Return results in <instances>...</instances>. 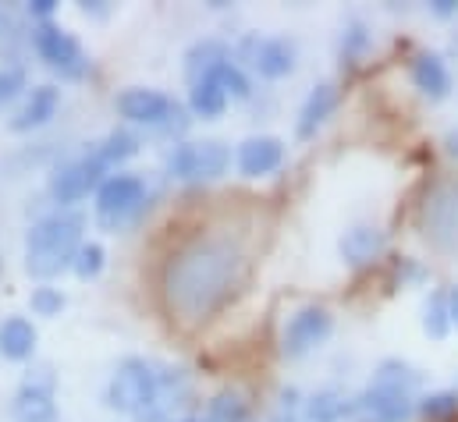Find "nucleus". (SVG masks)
I'll return each instance as SVG.
<instances>
[{"instance_id": "nucleus-1", "label": "nucleus", "mask_w": 458, "mask_h": 422, "mask_svg": "<svg viewBox=\"0 0 458 422\" xmlns=\"http://www.w3.org/2000/svg\"><path fill=\"white\" fill-rule=\"evenodd\" d=\"M242 270H245V256L231 238L225 234L196 238L164 270L167 306L189 323L214 316L242 281Z\"/></svg>"}, {"instance_id": "nucleus-2", "label": "nucleus", "mask_w": 458, "mask_h": 422, "mask_svg": "<svg viewBox=\"0 0 458 422\" xmlns=\"http://www.w3.org/2000/svg\"><path fill=\"white\" fill-rule=\"evenodd\" d=\"M82 213L57 210L39 216L25 234V270L39 281H50L68 270L75 252L82 249Z\"/></svg>"}, {"instance_id": "nucleus-3", "label": "nucleus", "mask_w": 458, "mask_h": 422, "mask_svg": "<svg viewBox=\"0 0 458 422\" xmlns=\"http://www.w3.org/2000/svg\"><path fill=\"white\" fill-rule=\"evenodd\" d=\"M416 384H420V373L412 366L384 362L373 384L355 401V409L366 416V422H409L416 412V401H412Z\"/></svg>"}, {"instance_id": "nucleus-4", "label": "nucleus", "mask_w": 458, "mask_h": 422, "mask_svg": "<svg viewBox=\"0 0 458 422\" xmlns=\"http://www.w3.org/2000/svg\"><path fill=\"white\" fill-rule=\"evenodd\" d=\"M142 207H146V181L139 174L117 171L107 174L104 185L97 189V220L107 231H117L128 220H135Z\"/></svg>"}, {"instance_id": "nucleus-5", "label": "nucleus", "mask_w": 458, "mask_h": 422, "mask_svg": "<svg viewBox=\"0 0 458 422\" xmlns=\"http://www.w3.org/2000/svg\"><path fill=\"white\" fill-rule=\"evenodd\" d=\"M117 114L131 124H146V128H157V131H174L185 124V110L178 100H171L167 93H157V89H124L117 97Z\"/></svg>"}, {"instance_id": "nucleus-6", "label": "nucleus", "mask_w": 458, "mask_h": 422, "mask_svg": "<svg viewBox=\"0 0 458 422\" xmlns=\"http://www.w3.org/2000/svg\"><path fill=\"white\" fill-rule=\"evenodd\" d=\"M231 149L225 142H178L174 153L167 156V171L178 181H214L228 171Z\"/></svg>"}, {"instance_id": "nucleus-7", "label": "nucleus", "mask_w": 458, "mask_h": 422, "mask_svg": "<svg viewBox=\"0 0 458 422\" xmlns=\"http://www.w3.org/2000/svg\"><path fill=\"white\" fill-rule=\"evenodd\" d=\"M420 224H423V234L437 249L458 252V181H437L427 192Z\"/></svg>"}, {"instance_id": "nucleus-8", "label": "nucleus", "mask_w": 458, "mask_h": 422, "mask_svg": "<svg viewBox=\"0 0 458 422\" xmlns=\"http://www.w3.org/2000/svg\"><path fill=\"white\" fill-rule=\"evenodd\" d=\"M107 171H111V167H107L97 153H86V156H79V160L57 167V174L50 178V196H54V203H57L61 210L82 203L89 192H97V189L104 185V174H107Z\"/></svg>"}, {"instance_id": "nucleus-9", "label": "nucleus", "mask_w": 458, "mask_h": 422, "mask_svg": "<svg viewBox=\"0 0 458 422\" xmlns=\"http://www.w3.org/2000/svg\"><path fill=\"white\" fill-rule=\"evenodd\" d=\"M32 46L64 79H79L86 72V64H89L86 54H82V46H79V39L72 32H64L61 25H54V21H39L32 29Z\"/></svg>"}, {"instance_id": "nucleus-10", "label": "nucleus", "mask_w": 458, "mask_h": 422, "mask_svg": "<svg viewBox=\"0 0 458 422\" xmlns=\"http://www.w3.org/2000/svg\"><path fill=\"white\" fill-rule=\"evenodd\" d=\"M331 330H335V316L324 306H302L295 316L288 319L281 348H284L288 359H302L313 348H320L331 337Z\"/></svg>"}, {"instance_id": "nucleus-11", "label": "nucleus", "mask_w": 458, "mask_h": 422, "mask_svg": "<svg viewBox=\"0 0 458 422\" xmlns=\"http://www.w3.org/2000/svg\"><path fill=\"white\" fill-rule=\"evenodd\" d=\"M14 422H54L57 419V405H54V376L50 369H36L21 380L18 394H14Z\"/></svg>"}, {"instance_id": "nucleus-12", "label": "nucleus", "mask_w": 458, "mask_h": 422, "mask_svg": "<svg viewBox=\"0 0 458 422\" xmlns=\"http://www.w3.org/2000/svg\"><path fill=\"white\" fill-rule=\"evenodd\" d=\"M242 54L263 79H284L295 68V46L281 36H249L242 39Z\"/></svg>"}, {"instance_id": "nucleus-13", "label": "nucleus", "mask_w": 458, "mask_h": 422, "mask_svg": "<svg viewBox=\"0 0 458 422\" xmlns=\"http://www.w3.org/2000/svg\"><path fill=\"white\" fill-rule=\"evenodd\" d=\"M284 160V142L274 135H252L238 146V171L245 178H263L270 171H277Z\"/></svg>"}, {"instance_id": "nucleus-14", "label": "nucleus", "mask_w": 458, "mask_h": 422, "mask_svg": "<svg viewBox=\"0 0 458 422\" xmlns=\"http://www.w3.org/2000/svg\"><path fill=\"white\" fill-rule=\"evenodd\" d=\"M338 104H342V93H338V86L335 82H320L310 97H306V104H302V110H299V139H313L320 128H324V121L338 110Z\"/></svg>"}, {"instance_id": "nucleus-15", "label": "nucleus", "mask_w": 458, "mask_h": 422, "mask_svg": "<svg viewBox=\"0 0 458 422\" xmlns=\"http://www.w3.org/2000/svg\"><path fill=\"white\" fill-rule=\"evenodd\" d=\"M61 106V89L57 86H36L25 104L18 106V114L11 117V131H32V128H43Z\"/></svg>"}, {"instance_id": "nucleus-16", "label": "nucleus", "mask_w": 458, "mask_h": 422, "mask_svg": "<svg viewBox=\"0 0 458 422\" xmlns=\"http://www.w3.org/2000/svg\"><path fill=\"white\" fill-rule=\"evenodd\" d=\"M412 82L430 100H445L452 93V72H448L441 54H416L412 57Z\"/></svg>"}, {"instance_id": "nucleus-17", "label": "nucleus", "mask_w": 458, "mask_h": 422, "mask_svg": "<svg viewBox=\"0 0 458 422\" xmlns=\"http://www.w3.org/2000/svg\"><path fill=\"white\" fill-rule=\"evenodd\" d=\"M384 252V231L373 224H355L352 231H344L342 238V256L352 266H366Z\"/></svg>"}, {"instance_id": "nucleus-18", "label": "nucleus", "mask_w": 458, "mask_h": 422, "mask_svg": "<svg viewBox=\"0 0 458 422\" xmlns=\"http://www.w3.org/2000/svg\"><path fill=\"white\" fill-rule=\"evenodd\" d=\"M225 61H231V54L221 39H199V43L185 54V75H189V82L196 86V82L210 79Z\"/></svg>"}, {"instance_id": "nucleus-19", "label": "nucleus", "mask_w": 458, "mask_h": 422, "mask_svg": "<svg viewBox=\"0 0 458 422\" xmlns=\"http://www.w3.org/2000/svg\"><path fill=\"white\" fill-rule=\"evenodd\" d=\"M36 351V326L25 316H7L0 323V355L21 362Z\"/></svg>"}, {"instance_id": "nucleus-20", "label": "nucleus", "mask_w": 458, "mask_h": 422, "mask_svg": "<svg viewBox=\"0 0 458 422\" xmlns=\"http://www.w3.org/2000/svg\"><path fill=\"white\" fill-rule=\"evenodd\" d=\"M189 106H192V114H196V117H221V114H225V106H228V93H225L214 79H203V82H196V86H192V93H189Z\"/></svg>"}, {"instance_id": "nucleus-21", "label": "nucleus", "mask_w": 458, "mask_h": 422, "mask_svg": "<svg viewBox=\"0 0 458 422\" xmlns=\"http://www.w3.org/2000/svg\"><path fill=\"white\" fill-rule=\"evenodd\" d=\"M135 149H139V139H135V135H128V131H111V135H107L93 153H97L107 167H114V164H124Z\"/></svg>"}, {"instance_id": "nucleus-22", "label": "nucleus", "mask_w": 458, "mask_h": 422, "mask_svg": "<svg viewBox=\"0 0 458 422\" xmlns=\"http://www.w3.org/2000/svg\"><path fill=\"white\" fill-rule=\"evenodd\" d=\"M423 330L434 337V341H441V337H448V330H452V309H448V295H430V302H427V313H423Z\"/></svg>"}, {"instance_id": "nucleus-23", "label": "nucleus", "mask_w": 458, "mask_h": 422, "mask_svg": "<svg viewBox=\"0 0 458 422\" xmlns=\"http://www.w3.org/2000/svg\"><path fill=\"white\" fill-rule=\"evenodd\" d=\"M29 75H25V64H18L14 57H0V106L11 104L21 97Z\"/></svg>"}, {"instance_id": "nucleus-24", "label": "nucleus", "mask_w": 458, "mask_h": 422, "mask_svg": "<svg viewBox=\"0 0 458 422\" xmlns=\"http://www.w3.org/2000/svg\"><path fill=\"white\" fill-rule=\"evenodd\" d=\"M210 79H214V82H217V86H221L228 97H234V100H245V97L252 93V86H249V75H245V72H242L234 61H225V64H221V68H217Z\"/></svg>"}, {"instance_id": "nucleus-25", "label": "nucleus", "mask_w": 458, "mask_h": 422, "mask_svg": "<svg viewBox=\"0 0 458 422\" xmlns=\"http://www.w3.org/2000/svg\"><path fill=\"white\" fill-rule=\"evenodd\" d=\"M348 412H352V409L344 405L338 394H331V391L310 398V419L313 422H342Z\"/></svg>"}, {"instance_id": "nucleus-26", "label": "nucleus", "mask_w": 458, "mask_h": 422, "mask_svg": "<svg viewBox=\"0 0 458 422\" xmlns=\"http://www.w3.org/2000/svg\"><path fill=\"white\" fill-rule=\"evenodd\" d=\"M245 412H249V405L234 391H225L210 401V422H245Z\"/></svg>"}, {"instance_id": "nucleus-27", "label": "nucleus", "mask_w": 458, "mask_h": 422, "mask_svg": "<svg viewBox=\"0 0 458 422\" xmlns=\"http://www.w3.org/2000/svg\"><path fill=\"white\" fill-rule=\"evenodd\" d=\"M72 270H75L82 281H93V277L104 270V245H97V241H82V249H79L75 259H72Z\"/></svg>"}, {"instance_id": "nucleus-28", "label": "nucleus", "mask_w": 458, "mask_h": 422, "mask_svg": "<svg viewBox=\"0 0 458 422\" xmlns=\"http://www.w3.org/2000/svg\"><path fill=\"white\" fill-rule=\"evenodd\" d=\"M423 416L430 422H441V419H452L458 412V394L455 391H437V394H427L420 405H416Z\"/></svg>"}, {"instance_id": "nucleus-29", "label": "nucleus", "mask_w": 458, "mask_h": 422, "mask_svg": "<svg viewBox=\"0 0 458 422\" xmlns=\"http://www.w3.org/2000/svg\"><path fill=\"white\" fill-rule=\"evenodd\" d=\"M64 309V295L57 288H36L32 291V313L36 316H57Z\"/></svg>"}, {"instance_id": "nucleus-30", "label": "nucleus", "mask_w": 458, "mask_h": 422, "mask_svg": "<svg viewBox=\"0 0 458 422\" xmlns=\"http://www.w3.org/2000/svg\"><path fill=\"white\" fill-rule=\"evenodd\" d=\"M18 39H21V21L11 7L0 4V50H11Z\"/></svg>"}, {"instance_id": "nucleus-31", "label": "nucleus", "mask_w": 458, "mask_h": 422, "mask_svg": "<svg viewBox=\"0 0 458 422\" xmlns=\"http://www.w3.org/2000/svg\"><path fill=\"white\" fill-rule=\"evenodd\" d=\"M366 43H369L366 29H362L359 21H352V25H348V32H344V39H342L344 57H355V54H362V50H366Z\"/></svg>"}, {"instance_id": "nucleus-32", "label": "nucleus", "mask_w": 458, "mask_h": 422, "mask_svg": "<svg viewBox=\"0 0 458 422\" xmlns=\"http://www.w3.org/2000/svg\"><path fill=\"white\" fill-rule=\"evenodd\" d=\"M54 7H57L54 0H36V4H29V14H36V18H43V21H47V18L54 14Z\"/></svg>"}, {"instance_id": "nucleus-33", "label": "nucleus", "mask_w": 458, "mask_h": 422, "mask_svg": "<svg viewBox=\"0 0 458 422\" xmlns=\"http://www.w3.org/2000/svg\"><path fill=\"white\" fill-rule=\"evenodd\" d=\"M445 295H448V309H452V326H458V284L448 288Z\"/></svg>"}, {"instance_id": "nucleus-34", "label": "nucleus", "mask_w": 458, "mask_h": 422, "mask_svg": "<svg viewBox=\"0 0 458 422\" xmlns=\"http://www.w3.org/2000/svg\"><path fill=\"white\" fill-rule=\"evenodd\" d=\"M434 14H458V0H437Z\"/></svg>"}, {"instance_id": "nucleus-35", "label": "nucleus", "mask_w": 458, "mask_h": 422, "mask_svg": "<svg viewBox=\"0 0 458 422\" xmlns=\"http://www.w3.org/2000/svg\"><path fill=\"white\" fill-rule=\"evenodd\" d=\"M448 149L458 156V131H452V135H448Z\"/></svg>"}, {"instance_id": "nucleus-36", "label": "nucleus", "mask_w": 458, "mask_h": 422, "mask_svg": "<svg viewBox=\"0 0 458 422\" xmlns=\"http://www.w3.org/2000/svg\"><path fill=\"white\" fill-rule=\"evenodd\" d=\"M182 422H199V419H182Z\"/></svg>"}]
</instances>
